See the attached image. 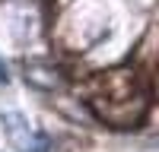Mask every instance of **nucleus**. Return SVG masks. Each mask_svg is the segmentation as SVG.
Masks as SVG:
<instances>
[{"label":"nucleus","mask_w":159,"mask_h":152,"mask_svg":"<svg viewBox=\"0 0 159 152\" xmlns=\"http://www.w3.org/2000/svg\"><path fill=\"white\" fill-rule=\"evenodd\" d=\"M10 82V73H7V63L0 60V86H7Z\"/></svg>","instance_id":"obj_1"}]
</instances>
